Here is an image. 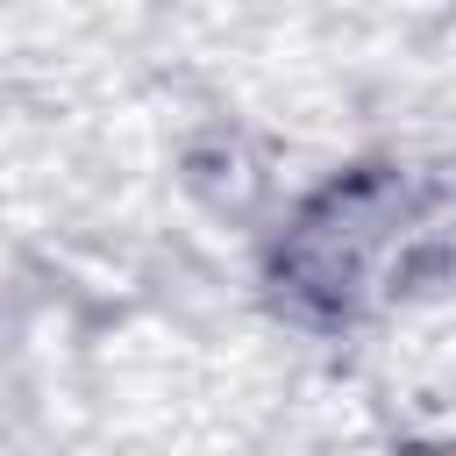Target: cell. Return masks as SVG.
<instances>
[{
    "mask_svg": "<svg viewBox=\"0 0 456 456\" xmlns=\"http://www.w3.org/2000/svg\"><path fill=\"white\" fill-rule=\"evenodd\" d=\"M449 228H456L449 178L406 164L356 171L299 214L285 242V278L321 314H363L406 292L420 271H435Z\"/></svg>",
    "mask_w": 456,
    "mask_h": 456,
    "instance_id": "cell-1",
    "label": "cell"
}]
</instances>
